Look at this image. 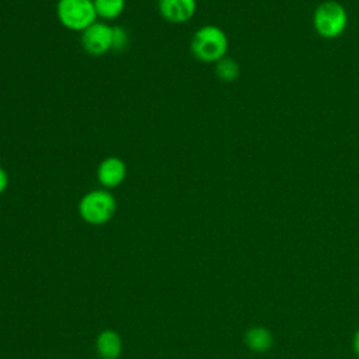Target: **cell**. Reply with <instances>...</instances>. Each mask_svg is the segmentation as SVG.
Here are the masks:
<instances>
[{
    "instance_id": "8",
    "label": "cell",
    "mask_w": 359,
    "mask_h": 359,
    "mask_svg": "<svg viewBox=\"0 0 359 359\" xmlns=\"http://www.w3.org/2000/svg\"><path fill=\"white\" fill-rule=\"evenodd\" d=\"M244 344L250 351L255 353H265L272 348L273 337L268 328L262 325H254L245 331Z\"/></svg>"
},
{
    "instance_id": "2",
    "label": "cell",
    "mask_w": 359,
    "mask_h": 359,
    "mask_svg": "<svg viewBox=\"0 0 359 359\" xmlns=\"http://www.w3.org/2000/svg\"><path fill=\"white\" fill-rule=\"evenodd\" d=\"M116 210V201L108 189H94L87 192L79 202L81 219L90 224H104L109 222Z\"/></svg>"
},
{
    "instance_id": "3",
    "label": "cell",
    "mask_w": 359,
    "mask_h": 359,
    "mask_svg": "<svg viewBox=\"0 0 359 359\" xmlns=\"http://www.w3.org/2000/svg\"><path fill=\"white\" fill-rule=\"evenodd\" d=\"M313 24L320 36L325 39L337 38L346 28V10L338 1H324L317 6L313 15Z\"/></svg>"
},
{
    "instance_id": "9",
    "label": "cell",
    "mask_w": 359,
    "mask_h": 359,
    "mask_svg": "<svg viewBox=\"0 0 359 359\" xmlns=\"http://www.w3.org/2000/svg\"><path fill=\"white\" fill-rule=\"evenodd\" d=\"M95 348L102 359H116L122 351L121 337L112 330H105L98 334Z\"/></svg>"
},
{
    "instance_id": "11",
    "label": "cell",
    "mask_w": 359,
    "mask_h": 359,
    "mask_svg": "<svg viewBox=\"0 0 359 359\" xmlns=\"http://www.w3.org/2000/svg\"><path fill=\"white\" fill-rule=\"evenodd\" d=\"M215 72H216V76L224 83H231L240 76V67L236 63V60L226 56L219 62H216Z\"/></svg>"
},
{
    "instance_id": "4",
    "label": "cell",
    "mask_w": 359,
    "mask_h": 359,
    "mask_svg": "<svg viewBox=\"0 0 359 359\" xmlns=\"http://www.w3.org/2000/svg\"><path fill=\"white\" fill-rule=\"evenodd\" d=\"M56 14L62 25L81 32L94 24L98 17L93 0H59Z\"/></svg>"
},
{
    "instance_id": "1",
    "label": "cell",
    "mask_w": 359,
    "mask_h": 359,
    "mask_svg": "<svg viewBox=\"0 0 359 359\" xmlns=\"http://www.w3.org/2000/svg\"><path fill=\"white\" fill-rule=\"evenodd\" d=\"M229 41L224 31L216 25L201 27L191 39V52L203 63H216L226 56Z\"/></svg>"
},
{
    "instance_id": "5",
    "label": "cell",
    "mask_w": 359,
    "mask_h": 359,
    "mask_svg": "<svg viewBox=\"0 0 359 359\" xmlns=\"http://www.w3.org/2000/svg\"><path fill=\"white\" fill-rule=\"evenodd\" d=\"M83 49L91 56H101L112 49V27L105 22H94L81 34Z\"/></svg>"
},
{
    "instance_id": "14",
    "label": "cell",
    "mask_w": 359,
    "mask_h": 359,
    "mask_svg": "<svg viewBox=\"0 0 359 359\" xmlns=\"http://www.w3.org/2000/svg\"><path fill=\"white\" fill-rule=\"evenodd\" d=\"M352 348H353V352L356 356H359V328L356 330L355 335H353V339H352Z\"/></svg>"
},
{
    "instance_id": "12",
    "label": "cell",
    "mask_w": 359,
    "mask_h": 359,
    "mask_svg": "<svg viewBox=\"0 0 359 359\" xmlns=\"http://www.w3.org/2000/svg\"><path fill=\"white\" fill-rule=\"evenodd\" d=\"M128 45V32L122 27H112V49L123 50Z\"/></svg>"
},
{
    "instance_id": "6",
    "label": "cell",
    "mask_w": 359,
    "mask_h": 359,
    "mask_svg": "<svg viewBox=\"0 0 359 359\" xmlns=\"http://www.w3.org/2000/svg\"><path fill=\"white\" fill-rule=\"evenodd\" d=\"M126 178V164L122 158L111 156L104 158L97 168V180L104 189L119 187Z\"/></svg>"
},
{
    "instance_id": "10",
    "label": "cell",
    "mask_w": 359,
    "mask_h": 359,
    "mask_svg": "<svg viewBox=\"0 0 359 359\" xmlns=\"http://www.w3.org/2000/svg\"><path fill=\"white\" fill-rule=\"evenodd\" d=\"M97 15L102 20H115L125 8V0H93Z\"/></svg>"
},
{
    "instance_id": "13",
    "label": "cell",
    "mask_w": 359,
    "mask_h": 359,
    "mask_svg": "<svg viewBox=\"0 0 359 359\" xmlns=\"http://www.w3.org/2000/svg\"><path fill=\"white\" fill-rule=\"evenodd\" d=\"M7 185H8L7 171L3 167H0V194H3L7 189Z\"/></svg>"
},
{
    "instance_id": "7",
    "label": "cell",
    "mask_w": 359,
    "mask_h": 359,
    "mask_svg": "<svg viewBox=\"0 0 359 359\" xmlns=\"http://www.w3.org/2000/svg\"><path fill=\"white\" fill-rule=\"evenodd\" d=\"M160 15L172 24L189 21L196 11V0H158Z\"/></svg>"
}]
</instances>
